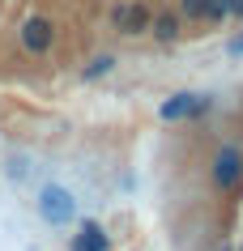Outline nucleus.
<instances>
[{"instance_id":"nucleus-1","label":"nucleus","mask_w":243,"mask_h":251,"mask_svg":"<svg viewBox=\"0 0 243 251\" xmlns=\"http://www.w3.org/2000/svg\"><path fill=\"white\" fill-rule=\"evenodd\" d=\"M39 213H43L52 226H64V222H73V213H77V200H73V192H68V187L47 183V187L39 192Z\"/></svg>"},{"instance_id":"nucleus-2","label":"nucleus","mask_w":243,"mask_h":251,"mask_svg":"<svg viewBox=\"0 0 243 251\" xmlns=\"http://www.w3.org/2000/svg\"><path fill=\"white\" fill-rule=\"evenodd\" d=\"M22 43H26V51H34V55L52 51V43H55V26L47 22V17H26V26H22Z\"/></svg>"},{"instance_id":"nucleus-3","label":"nucleus","mask_w":243,"mask_h":251,"mask_svg":"<svg viewBox=\"0 0 243 251\" xmlns=\"http://www.w3.org/2000/svg\"><path fill=\"white\" fill-rule=\"evenodd\" d=\"M239 175H243V162H239V153L235 149H217V158H214V183L222 187V192H230V187L239 183Z\"/></svg>"},{"instance_id":"nucleus-4","label":"nucleus","mask_w":243,"mask_h":251,"mask_svg":"<svg viewBox=\"0 0 243 251\" xmlns=\"http://www.w3.org/2000/svg\"><path fill=\"white\" fill-rule=\"evenodd\" d=\"M149 9L145 4H120V9H115V26L124 30V34H145L149 30Z\"/></svg>"},{"instance_id":"nucleus-5","label":"nucleus","mask_w":243,"mask_h":251,"mask_svg":"<svg viewBox=\"0 0 243 251\" xmlns=\"http://www.w3.org/2000/svg\"><path fill=\"white\" fill-rule=\"evenodd\" d=\"M205 106V98H196V94H175L171 102H162V119H184V115H196Z\"/></svg>"},{"instance_id":"nucleus-6","label":"nucleus","mask_w":243,"mask_h":251,"mask_svg":"<svg viewBox=\"0 0 243 251\" xmlns=\"http://www.w3.org/2000/svg\"><path fill=\"white\" fill-rule=\"evenodd\" d=\"M149 30H154L158 43H175L179 39V17L175 13H158V17H149Z\"/></svg>"},{"instance_id":"nucleus-7","label":"nucleus","mask_w":243,"mask_h":251,"mask_svg":"<svg viewBox=\"0 0 243 251\" xmlns=\"http://www.w3.org/2000/svg\"><path fill=\"white\" fill-rule=\"evenodd\" d=\"M73 251H107V234H103L94 222H85V226H81V234H77V247H73Z\"/></svg>"},{"instance_id":"nucleus-8","label":"nucleus","mask_w":243,"mask_h":251,"mask_svg":"<svg viewBox=\"0 0 243 251\" xmlns=\"http://www.w3.org/2000/svg\"><path fill=\"white\" fill-rule=\"evenodd\" d=\"M226 13H230V0H205V17L209 22H222Z\"/></svg>"},{"instance_id":"nucleus-9","label":"nucleus","mask_w":243,"mask_h":251,"mask_svg":"<svg viewBox=\"0 0 243 251\" xmlns=\"http://www.w3.org/2000/svg\"><path fill=\"white\" fill-rule=\"evenodd\" d=\"M111 55H98V60H90V68H85V81H94V77H103V73H111Z\"/></svg>"},{"instance_id":"nucleus-10","label":"nucleus","mask_w":243,"mask_h":251,"mask_svg":"<svg viewBox=\"0 0 243 251\" xmlns=\"http://www.w3.org/2000/svg\"><path fill=\"white\" fill-rule=\"evenodd\" d=\"M179 9L188 17H205V0H179Z\"/></svg>"},{"instance_id":"nucleus-11","label":"nucleus","mask_w":243,"mask_h":251,"mask_svg":"<svg viewBox=\"0 0 243 251\" xmlns=\"http://www.w3.org/2000/svg\"><path fill=\"white\" fill-rule=\"evenodd\" d=\"M230 13H235V17H243V0H230Z\"/></svg>"}]
</instances>
